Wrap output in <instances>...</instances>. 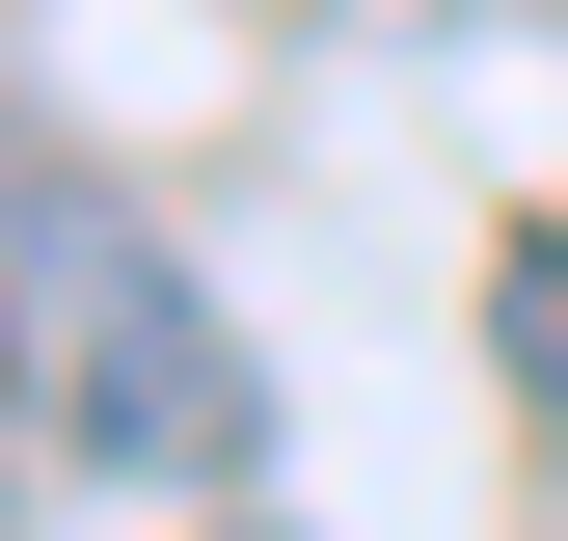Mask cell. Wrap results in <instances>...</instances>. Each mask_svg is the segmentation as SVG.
<instances>
[{
    "label": "cell",
    "mask_w": 568,
    "mask_h": 541,
    "mask_svg": "<svg viewBox=\"0 0 568 541\" xmlns=\"http://www.w3.org/2000/svg\"><path fill=\"white\" fill-rule=\"evenodd\" d=\"M0 325H28V433L54 460H109V488H217L244 460V325L190 298L135 217H28Z\"/></svg>",
    "instance_id": "6da1fadb"
},
{
    "label": "cell",
    "mask_w": 568,
    "mask_h": 541,
    "mask_svg": "<svg viewBox=\"0 0 568 541\" xmlns=\"http://www.w3.org/2000/svg\"><path fill=\"white\" fill-rule=\"evenodd\" d=\"M487 353L568 406V217H515V244H487Z\"/></svg>",
    "instance_id": "7a4b0ae2"
},
{
    "label": "cell",
    "mask_w": 568,
    "mask_h": 541,
    "mask_svg": "<svg viewBox=\"0 0 568 541\" xmlns=\"http://www.w3.org/2000/svg\"><path fill=\"white\" fill-rule=\"evenodd\" d=\"M0 514H28V460H0Z\"/></svg>",
    "instance_id": "3957f363"
}]
</instances>
